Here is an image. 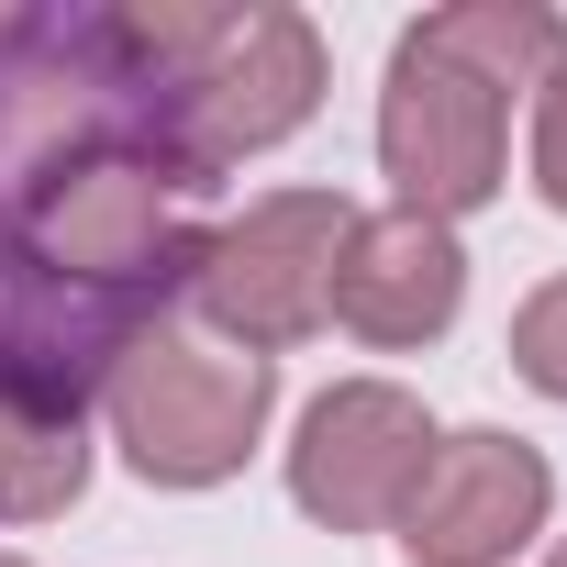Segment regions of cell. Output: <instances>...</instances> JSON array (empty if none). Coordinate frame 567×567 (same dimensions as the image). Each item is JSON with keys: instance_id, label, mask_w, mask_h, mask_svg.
Masks as SVG:
<instances>
[{"instance_id": "10", "label": "cell", "mask_w": 567, "mask_h": 567, "mask_svg": "<svg viewBox=\"0 0 567 567\" xmlns=\"http://www.w3.org/2000/svg\"><path fill=\"white\" fill-rule=\"evenodd\" d=\"M423 34H434L456 68H478L501 101L567 68V23L545 12V0H456V12H423Z\"/></svg>"}, {"instance_id": "3", "label": "cell", "mask_w": 567, "mask_h": 567, "mask_svg": "<svg viewBox=\"0 0 567 567\" xmlns=\"http://www.w3.org/2000/svg\"><path fill=\"white\" fill-rule=\"evenodd\" d=\"M357 212L334 189H267L245 200L200 267H189V301L234 334V357H278V346H301L323 312H334V256H346Z\"/></svg>"}, {"instance_id": "6", "label": "cell", "mask_w": 567, "mask_h": 567, "mask_svg": "<svg viewBox=\"0 0 567 567\" xmlns=\"http://www.w3.org/2000/svg\"><path fill=\"white\" fill-rule=\"evenodd\" d=\"M423 456H434L423 401L390 390V379H346V390H323V401L301 412L290 501H301L312 523H334V534H379V523H401Z\"/></svg>"}, {"instance_id": "7", "label": "cell", "mask_w": 567, "mask_h": 567, "mask_svg": "<svg viewBox=\"0 0 567 567\" xmlns=\"http://www.w3.org/2000/svg\"><path fill=\"white\" fill-rule=\"evenodd\" d=\"M556 467L523 434H434L412 501H401V545L412 567H501L512 545L545 534Z\"/></svg>"}, {"instance_id": "11", "label": "cell", "mask_w": 567, "mask_h": 567, "mask_svg": "<svg viewBox=\"0 0 567 567\" xmlns=\"http://www.w3.org/2000/svg\"><path fill=\"white\" fill-rule=\"evenodd\" d=\"M512 368H523L545 401H567V278H545V290L512 312Z\"/></svg>"}, {"instance_id": "14", "label": "cell", "mask_w": 567, "mask_h": 567, "mask_svg": "<svg viewBox=\"0 0 567 567\" xmlns=\"http://www.w3.org/2000/svg\"><path fill=\"white\" fill-rule=\"evenodd\" d=\"M0 567H23V556H0Z\"/></svg>"}, {"instance_id": "13", "label": "cell", "mask_w": 567, "mask_h": 567, "mask_svg": "<svg viewBox=\"0 0 567 567\" xmlns=\"http://www.w3.org/2000/svg\"><path fill=\"white\" fill-rule=\"evenodd\" d=\"M545 567H567V545H556V556H545Z\"/></svg>"}, {"instance_id": "9", "label": "cell", "mask_w": 567, "mask_h": 567, "mask_svg": "<svg viewBox=\"0 0 567 567\" xmlns=\"http://www.w3.org/2000/svg\"><path fill=\"white\" fill-rule=\"evenodd\" d=\"M90 489V412L79 379L45 357H0V523H45Z\"/></svg>"}, {"instance_id": "4", "label": "cell", "mask_w": 567, "mask_h": 567, "mask_svg": "<svg viewBox=\"0 0 567 567\" xmlns=\"http://www.w3.org/2000/svg\"><path fill=\"white\" fill-rule=\"evenodd\" d=\"M200 178L178 156H134V145H79L34 178V256L56 278H90V290H134V278H167V267H200V245L178 234V200Z\"/></svg>"}, {"instance_id": "2", "label": "cell", "mask_w": 567, "mask_h": 567, "mask_svg": "<svg viewBox=\"0 0 567 567\" xmlns=\"http://www.w3.org/2000/svg\"><path fill=\"white\" fill-rule=\"evenodd\" d=\"M267 401H278V357H223V346H189L156 323L123 334L101 368V412H112L134 478H156V489L234 478L267 434Z\"/></svg>"}, {"instance_id": "8", "label": "cell", "mask_w": 567, "mask_h": 567, "mask_svg": "<svg viewBox=\"0 0 567 567\" xmlns=\"http://www.w3.org/2000/svg\"><path fill=\"white\" fill-rule=\"evenodd\" d=\"M467 301V256H456V223H423V212H379L346 234L334 256V312L346 334L368 346H434Z\"/></svg>"}, {"instance_id": "5", "label": "cell", "mask_w": 567, "mask_h": 567, "mask_svg": "<svg viewBox=\"0 0 567 567\" xmlns=\"http://www.w3.org/2000/svg\"><path fill=\"white\" fill-rule=\"evenodd\" d=\"M501 123H512V101H501L478 68H456L423 23L390 45V90H379V167L401 178V212H423V223L478 212V200L501 189Z\"/></svg>"}, {"instance_id": "12", "label": "cell", "mask_w": 567, "mask_h": 567, "mask_svg": "<svg viewBox=\"0 0 567 567\" xmlns=\"http://www.w3.org/2000/svg\"><path fill=\"white\" fill-rule=\"evenodd\" d=\"M534 189L567 212V68L545 79V123H534Z\"/></svg>"}, {"instance_id": "1", "label": "cell", "mask_w": 567, "mask_h": 567, "mask_svg": "<svg viewBox=\"0 0 567 567\" xmlns=\"http://www.w3.org/2000/svg\"><path fill=\"white\" fill-rule=\"evenodd\" d=\"M90 45L123 68V90H145L156 156H178L189 178L234 167V156H267L278 134H301L312 101H323V34L301 12H278V0H256V12L156 0V12L90 23Z\"/></svg>"}]
</instances>
